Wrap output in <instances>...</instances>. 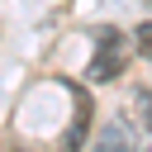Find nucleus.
<instances>
[{
    "mask_svg": "<svg viewBox=\"0 0 152 152\" xmlns=\"http://www.w3.org/2000/svg\"><path fill=\"white\" fill-rule=\"evenodd\" d=\"M138 109H142V124L152 133V90H138Z\"/></svg>",
    "mask_w": 152,
    "mask_h": 152,
    "instance_id": "20e7f679",
    "label": "nucleus"
},
{
    "mask_svg": "<svg viewBox=\"0 0 152 152\" xmlns=\"http://www.w3.org/2000/svg\"><path fill=\"white\" fill-rule=\"evenodd\" d=\"M71 95H76V119H71V128L62 133V152H81V138H86V128H90V100H86V90L71 86Z\"/></svg>",
    "mask_w": 152,
    "mask_h": 152,
    "instance_id": "f03ea898",
    "label": "nucleus"
},
{
    "mask_svg": "<svg viewBox=\"0 0 152 152\" xmlns=\"http://www.w3.org/2000/svg\"><path fill=\"white\" fill-rule=\"evenodd\" d=\"M95 152H138V147H133V133H128V128L114 119V124H104V133H100Z\"/></svg>",
    "mask_w": 152,
    "mask_h": 152,
    "instance_id": "7ed1b4c3",
    "label": "nucleus"
},
{
    "mask_svg": "<svg viewBox=\"0 0 152 152\" xmlns=\"http://www.w3.org/2000/svg\"><path fill=\"white\" fill-rule=\"evenodd\" d=\"M124 66H128V43H124V33H119V28H100L95 57H90L86 76H90V81H114Z\"/></svg>",
    "mask_w": 152,
    "mask_h": 152,
    "instance_id": "f257e3e1",
    "label": "nucleus"
},
{
    "mask_svg": "<svg viewBox=\"0 0 152 152\" xmlns=\"http://www.w3.org/2000/svg\"><path fill=\"white\" fill-rule=\"evenodd\" d=\"M138 52H142V57H152V24H142V28H138Z\"/></svg>",
    "mask_w": 152,
    "mask_h": 152,
    "instance_id": "39448f33",
    "label": "nucleus"
}]
</instances>
